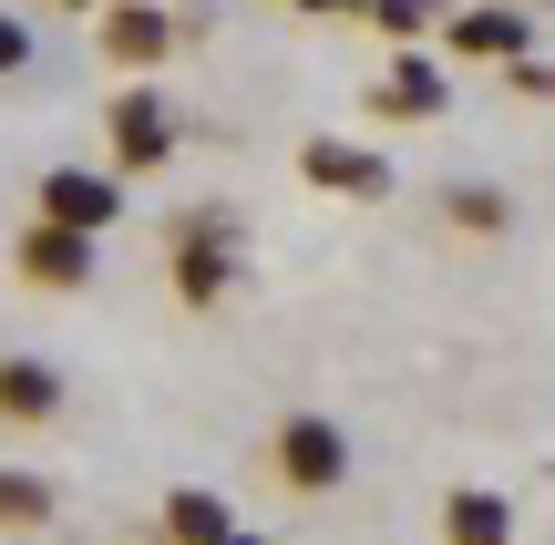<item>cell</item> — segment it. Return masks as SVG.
I'll use <instances>...</instances> for the list:
<instances>
[{
  "label": "cell",
  "mask_w": 555,
  "mask_h": 545,
  "mask_svg": "<svg viewBox=\"0 0 555 545\" xmlns=\"http://www.w3.org/2000/svg\"><path fill=\"white\" fill-rule=\"evenodd\" d=\"M237 268H247V226L227 217V206H196V217L176 226V288H185V309H217L227 288H237Z\"/></svg>",
  "instance_id": "obj_1"
},
{
  "label": "cell",
  "mask_w": 555,
  "mask_h": 545,
  "mask_svg": "<svg viewBox=\"0 0 555 545\" xmlns=\"http://www.w3.org/2000/svg\"><path fill=\"white\" fill-rule=\"evenodd\" d=\"M268 464H278L288 494H339V484H350V432H339L330 412H288L278 443H268Z\"/></svg>",
  "instance_id": "obj_2"
},
{
  "label": "cell",
  "mask_w": 555,
  "mask_h": 545,
  "mask_svg": "<svg viewBox=\"0 0 555 545\" xmlns=\"http://www.w3.org/2000/svg\"><path fill=\"white\" fill-rule=\"evenodd\" d=\"M11 268L31 288H93V226H62V217H31L11 247Z\"/></svg>",
  "instance_id": "obj_3"
},
{
  "label": "cell",
  "mask_w": 555,
  "mask_h": 545,
  "mask_svg": "<svg viewBox=\"0 0 555 545\" xmlns=\"http://www.w3.org/2000/svg\"><path fill=\"white\" fill-rule=\"evenodd\" d=\"M41 217L103 237V226L124 217V165H52V176H41Z\"/></svg>",
  "instance_id": "obj_4"
},
{
  "label": "cell",
  "mask_w": 555,
  "mask_h": 545,
  "mask_svg": "<svg viewBox=\"0 0 555 545\" xmlns=\"http://www.w3.org/2000/svg\"><path fill=\"white\" fill-rule=\"evenodd\" d=\"M93 31H103V52H114L124 73H155V62L176 52V21H165V0H103Z\"/></svg>",
  "instance_id": "obj_5"
},
{
  "label": "cell",
  "mask_w": 555,
  "mask_h": 545,
  "mask_svg": "<svg viewBox=\"0 0 555 545\" xmlns=\"http://www.w3.org/2000/svg\"><path fill=\"white\" fill-rule=\"evenodd\" d=\"M103 124H114V165H124V176H144V165L176 155V114H165V93H144V82H134V93H114V114H103Z\"/></svg>",
  "instance_id": "obj_6"
},
{
  "label": "cell",
  "mask_w": 555,
  "mask_h": 545,
  "mask_svg": "<svg viewBox=\"0 0 555 545\" xmlns=\"http://www.w3.org/2000/svg\"><path fill=\"white\" fill-rule=\"evenodd\" d=\"M298 176L330 185V196H391V165H380L371 144H339V134H309V144H298Z\"/></svg>",
  "instance_id": "obj_7"
},
{
  "label": "cell",
  "mask_w": 555,
  "mask_h": 545,
  "mask_svg": "<svg viewBox=\"0 0 555 545\" xmlns=\"http://www.w3.org/2000/svg\"><path fill=\"white\" fill-rule=\"evenodd\" d=\"M453 52H474V62H494V73H504V62L535 52V21H525L515 0H483V11H463V21H453Z\"/></svg>",
  "instance_id": "obj_8"
},
{
  "label": "cell",
  "mask_w": 555,
  "mask_h": 545,
  "mask_svg": "<svg viewBox=\"0 0 555 545\" xmlns=\"http://www.w3.org/2000/svg\"><path fill=\"white\" fill-rule=\"evenodd\" d=\"M62 412V371L31 361V350H11L0 361V423H52Z\"/></svg>",
  "instance_id": "obj_9"
},
{
  "label": "cell",
  "mask_w": 555,
  "mask_h": 545,
  "mask_svg": "<svg viewBox=\"0 0 555 545\" xmlns=\"http://www.w3.org/2000/svg\"><path fill=\"white\" fill-rule=\"evenodd\" d=\"M442 545H515V505H504L494 484H463L453 505H442Z\"/></svg>",
  "instance_id": "obj_10"
},
{
  "label": "cell",
  "mask_w": 555,
  "mask_h": 545,
  "mask_svg": "<svg viewBox=\"0 0 555 545\" xmlns=\"http://www.w3.org/2000/svg\"><path fill=\"white\" fill-rule=\"evenodd\" d=\"M453 103V82H442L433 52H391V73H380V114H442Z\"/></svg>",
  "instance_id": "obj_11"
},
{
  "label": "cell",
  "mask_w": 555,
  "mask_h": 545,
  "mask_svg": "<svg viewBox=\"0 0 555 545\" xmlns=\"http://www.w3.org/2000/svg\"><path fill=\"white\" fill-rule=\"evenodd\" d=\"M227 525H237V515H227L206 484H176V494H165V545H217Z\"/></svg>",
  "instance_id": "obj_12"
},
{
  "label": "cell",
  "mask_w": 555,
  "mask_h": 545,
  "mask_svg": "<svg viewBox=\"0 0 555 545\" xmlns=\"http://www.w3.org/2000/svg\"><path fill=\"white\" fill-rule=\"evenodd\" d=\"M52 473H31V464H0V525H52Z\"/></svg>",
  "instance_id": "obj_13"
},
{
  "label": "cell",
  "mask_w": 555,
  "mask_h": 545,
  "mask_svg": "<svg viewBox=\"0 0 555 545\" xmlns=\"http://www.w3.org/2000/svg\"><path fill=\"white\" fill-rule=\"evenodd\" d=\"M442 217H453V226H474V237H504L515 196H504V185H442Z\"/></svg>",
  "instance_id": "obj_14"
},
{
  "label": "cell",
  "mask_w": 555,
  "mask_h": 545,
  "mask_svg": "<svg viewBox=\"0 0 555 545\" xmlns=\"http://www.w3.org/2000/svg\"><path fill=\"white\" fill-rule=\"evenodd\" d=\"M371 21H380V31H391V41H422V31H433V0H371Z\"/></svg>",
  "instance_id": "obj_15"
},
{
  "label": "cell",
  "mask_w": 555,
  "mask_h": 545,
  "mask_svg": "<svg viewBox=\"0 0 555 545\" xmlns=\"http://www.w3.org/2000/svg\"><path fill=\"white\" fill-rule=\"evenodd\" d=\"M31 52H41V41H31V21H11V11H0V82H11V73H31Z\"/></svg>",
  "instance_id": "obj_16"
},
{
  "label": "cell",
  "mask_w": 555,
  "mask_h": 545,
  "mask_svg": "<svg viewBox=\"0 0 555 545\" xmlns=\"http://www.w3.org/2000/svg\"><path fill=\"white\" fill-rule=\"evenodd\" d=\"M504 73H515L525 93H555V62H535V52H525V62H504Z\"/></svg>",
  "instance_id": "obj_17"
},
{
  "label": "cell",
  "mask_w": 555,
  "mask_h": 545,
  "mask_svg": "<svg viewBox=\"0 0 555 545\" xmlns=\"http://www.w3.org/2000/svg\"><path fill=\"white\" fill-rule=\"evenodd\" d=\"M298 11H330V21H350V11H371V0H298Z\"/></svg>",
  "instance_id": "obj_18"
},
{
  "label": "cell",
  "mask_w": 555,
  "mask_h": 545,
  "mask_svg": "<svg viewBox=\"0 0 555 545\" xmlns=\"http://www.w3.org/2000/svg\"><path fill=\"white\" fill-rule=\"evenodd\" d=\"M217 545H268V535H247V525H227V535H217Z\"/></svg>",
  "instance_id": "obj_19"
},
{
  "label": "cell",
  "mask_w": 555,
  "mask_h": 545,
  "mask_svg": "<svg viewBox=\"0 0 555 545\" xmlns=\"http://www.w3.org/2000/svg\"><path fill=\"white\" fill-rule=\"evenodd\" d=\"M62 11H103V0H62Z\"/></svg>",
  "instance_id": "obj_20"
}]
</instances>
